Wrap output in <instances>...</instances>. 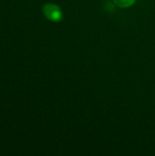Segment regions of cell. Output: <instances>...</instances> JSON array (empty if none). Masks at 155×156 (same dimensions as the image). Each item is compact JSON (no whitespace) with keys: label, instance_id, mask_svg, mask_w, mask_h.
<instances>
[{"label":"cell","instance_id":"6da1fadb","mask_svg":"<svg viewBox=\"0 0 155 156\" xmlns=\"http://www.w3.org/2000/svg\"><path fill=\"white\" fill-rule=\"evenodd\" d=\"M43 12L46 17L51 21L58 22L62 19L61 9L54 4H50V3L45 4L43 5Z\"/></svg>","mask_w":155,"mask_h":156},{"label":"cell","instance_id":"7a4b0ae2","mask_svg":"<svg viewBox=\"0 0 155 156\" xmlns=\"http://www.w3.org/2000/svg\"><path fill=\"white\" fill-rule=\"evenodd\" d=\"M136 0H112L115 5L121 8H127L132 5L135 3Z\"/></svg>","mask_w":155,"mask_h":156}]
</instances>
